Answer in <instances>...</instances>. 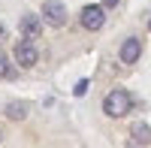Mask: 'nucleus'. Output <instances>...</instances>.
<instances>
[{
	"label": "nucleus",
	"instance_id": "obj_13",
	"mask_svg": "<svg viewBox=\"0 0 151 148\" xmlns=\"http://www.w3.org/2000/svg\"><path fill=\"white\" fill-rule=\"evenodd\" d=\"M148 27H151V24H148Z\"/></svg>",
	"mask_w": 151,
	"mask_h": 148
},
{
	"label": "nucleus",
	"instance_id": "obj_7",
	"mask_svg": "<svg viewBox=\"0 0 151 148\" xmlns=\"http://www.w3.org/2000/svg\"><path fill=\"white\" fill-rule=\"evenodd\" d=\"M133 139H130V145H151V127H145V124H133Z\"/></svg>",
	"mask_w": 151,
	"mask_h": 148
},
{
	"label": "nucleus",
	"instance_id": "obj_10",
	"mask_svg": "<svg viewBox=\"0 0 151 148\" xmlns=\"http://www.w3.org/2000/svg\"><path fill=\"white\" fill-rule=\"evenodd\" d=\"M85 91H88V79H82L79 85H76V97H85Z\"/></svg>",
	"mask_w": 151,
	"mask_h": 148
},
{
	"label": "nucleus",
	"instance_id": "obj_6",
	"mask_svg": "<svg viewBox=\"0 0 151 148\" xmlns=\"http://www.w3.org/2000/svg\"><path fill=\"white\" fill-rule=\"evenodd\" d=\"M15 60L21 67H33L36 60H40V52L33 48V42H27V40H21L18 45H15Z\"/></svg>",
	"mask_w": 151,
	"mask_h": 148
},
{
	"label": "nucleus",
	"instance_id": "obj_9",
	"mask_svg": "<svg viewBox=\"0 0 151 148\" xmlns=\"http://www.w3.org/2000/svg\"><path fill=\"white\" fill-rule=\"evenodd\" d=\"M12 76H15V67L9 64L6 52H0V79H12Z\"/></svg>",
	"mask_w": 151,
	"mask_h": 148
},
{
	"label": "nucleus",
	"instance_id": "obj_11",
	"mask_svg": "<svg viewBox=\"0 0 151 148\" xmlns=\"http://www.w3.org/2000/svg\"><path fill=\"white\" fill-rule=\"evenodd\" d=\"M103 6H106V9H112V6H118V0H103Z\"/></svg>",
	"mask_w": 151,
	"mask_h": 148
},
{
	"label": "nucleus",
	"instance_id": "obj_2",
	"mask_svg": "<svg viewBox=\"0 0 151 148\" xmlns=\"http://www.w3.org/2000/svg\"><path fill=\"white\" fill-rule=\"evenodd\" d=\"M79 21H82L85 30H100L106 24V6L103 3H100V6H85L82 15H79Z\"/></svg>",
	"mask_w": 151,
	"mask_h": 148
},
{
	"label": "nucleus",
	"instance_id": "obj_8",
	"mask_svg": "<svg viewBox=\"0 0 151 148\" xmlns=\"http://www.w3.org/2000/svg\"><path fill=\"white\" fill-rule=\"evenodd\" d=\"M6 115L12 121H21V118H27V106H24V103H9L6 106Z\"/></svg>",
	"mask_w": 151,
	"mask_h": 148
},
{
	"label": "nucleus",
	"instance_id": "obj_12",
	"mask_svg": "<svg viewBox=\"0 0 151 148\" xmlns=\"http://www.w3.org/2000/svg\"><path fill=\"white\" fill-rule=\"evenodd\" d=\"M0 142H3V133H0Z\"/></svg>",
	"mask_w": 151,
	"mask_h": 148
},
{
	"label": "nucleus",
	"instance_id": "obj_3",
	"mask_svg": "<svg viewBox=\"0 0 151 148\" xmlns=\"http://www.w3.org/2000/svg\"><path fill=\"white\" fill-rule=\"evenodd\" d=\"M42 18L52 24V27H64L67 24V6L60 0H45L42 3Z\"/></svg>",
	"mask_w": 151,
	"mask_h": 148
},
{
	"label": "nucleus",
	"instance_id": "obj_1",
	"mask_svg": "<svg viewBox=\"0 0 151 148\" xmlns=\"http://www.w3.org/2000/svg\"><path fill=\"white\" fill-rule=\"evenodd\" d=\"M130 106H133L130 91L115 88V91H109V94H106V100H103V112H106L109 118H124V115L130 112Z\"/></svg>",
	"mask_w": 151,
	"mask_h": 148
},
{
	"label": "nucleus",
	"instance_id": "obj_4",
	"mask_svg": "<svg viewBox=\"0 0 151 148\" xmlns=\"http://www.w3.org/2000/svg\"><path fill=\"white\" fill-rule=\"evenodd\" d=\"M139 57H142V40L127 36V40L121 42V64H136Z\"/></svg>",
	"mask_w": 151,
	"mask_h": 148
},
{
	"label": "nucleus",
	"instance_id": "obj_5",
	"mask_svg": "<svg viewBox=\"0 0 151 148\" xmlns=\"http://www.w3.org/2000/svg\"><path fill=\"white\" fill-rule=\"evenodd\" d=\"M40 33H42V18L40 15H24L21 18V40L33 42V40H40Z\"/></svg>",
	"mask_w": 151,
	"mask_h": 148
}]
</instances>
